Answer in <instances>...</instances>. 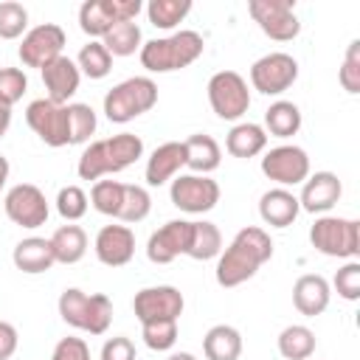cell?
<instances>
[{
    "label": "cell",
    "mask_w": 360,
    "mask_h": 360,
    "mask_svg": "<svg viewBox=\"0 0 360 360\" xmlns=\"http://www.w3.org/2000/svg\"><path fill=\"white\" fill-rule=\"evenodd\" d=\"M270 256H273L270 233L264 228H256V225L242 228L231 239V245L219 253V259H217V270H214L217 284L219 287H239V284H245L248 278L256 276V270L264 262H270Z\"/></svg>",
    "instance_id": "obj_1"
},
{
    "label": "cell",
    "mask_w": 360,
    "mask_h": 360,
    "mask_svg": "<svg viewBox=\"0 0 360 360\" xmlns=\"http://www.w3.org/2000/svg\"><path fill=\"white\" fill-rule=\"evenodd\" d=\"M143 155V141L132 132H118L104 141H93L79 158V177L82 180H101L104 174H118L132 166Z\"/></svg>",
    "instance_id": "obj_2"
},
{
    "label": "cell",
    "mask_w": 360,
    "mask_h": 360,
    "mask_svg": "<svg viewBox=\"0 0 360 360\" xmlns=\"http://www.w3.org/2000/svg\"><path fill=\"white\" fill-rule=\"evenodd\" d=\"M202 48H205L202 37L186 28V31H174L169 37L143 42L138 56L149 73H172V70H183L194 65L202 56Z\"/></svg>",
    "instance_id": "obj_3"
},
{
    "label": "cell",
    "mask_w": 360,
    "mask_h": 360,
    "mask_svg": "<svg viewBox=\"0 0 360 360\" xmlns=\"http://www.w3.org/2000/svg\"><path fill=\"white\" fill-rule=\"evenodd\" d=\"M59 315L73 329H82L87 335H104L112 321V301L104 292L87 295L79 287H68L59 295Z\"/></svg>",
    "instance_id": "obj_4"
},
{
    "label": "cell",
    "mask_w": 360,
    "mask_h": 360,
    "mask_svg": "<svg viewBox=\"0 0 360 360\" xmlns=\"http://www.w3.org/2000/svg\"><path fill=\"white\" fill-rule=\"evenodd\" d=\"M158 104V84L149 76H132L118 82L104 96V115L112 124H127Z\"/></svg>",
    "instance_id": "obj_5"
},
{
    "label": "cell",
    "mask_w": 360,
    "mask_h": 360,
    "mask_svg": "<svg viewBox=\"0 0 360 360\" xmlns=\"http://www.w3.org/2000/svg\"><path fill=\"white\" fill-rule=\"evenodd\" d=\"M309 242L318 253L332 259H357L360 253V222L346 217L321 214L309 228Z\"/></svg>",
    "instance_id": "obj_6"
},
{
    "label": "cell",
    "mask_w": 360,
    "mask_h": 360,
    "mask_svg": "<svg viewBox=\"0 0 360 360\" xmlns=\"http://www.w3.org/2000/svg\"><path fill=\"white\" fill-rule=\"evenodd\" d=\"M208 104L222 121H236L250 107V90L248 82L236 70H219L208 79Z\"/></svg>",
    "instance_id": "obj_7"
},
{
    "label": "cell",
    "mask_w": 360,
    "mask_h": 360,
    "mask_svg": "<svg viewBox=\"0 0 360 360\" xmlns=\"http://www.w3.org/2000/svg\"><path fill=\"white\" fill-rule=\"evenodd\" d=\"M248 14L262 28V34L276 42H290L301 34V20L295 17V0H250Z\"/></svg>",
    "instance_id": "obj_8"
},
{
    "label": "cell",
    "mask_w": 360,
    "mask_h": 360,
    "mask_svg": "<svg viewBox=\"0 0 360 360\" xmlns=\"http://www.w3.org/2000/svg\"><path fill=\"white\" fill-rule=\"evenodd\" d=\"M141 8V0H87L79 8V28L87 37H104L115 22L135 20Z\"/></svg>",
    "instance_id": "obj_9"
},
{
    "label": "cell",
    "mask_w": 360,
    "mask_h": 360,
    "mask_svg": "<svg viewBox=\"0 0 360 360\" xmlns=\"http://www.w3.org/2000/svg\"><path fill=\"white\" fill-rule=\"evenodd\" d=\"M295 79H298V62L284 51L264 53L250 65V84L262 96H281L295 84Z\"/></svg>",
    "instance_id": "obj_10"
},
{
    "label": "cell",
    "mask_w": 360,
    "mask_h": 360,
    "mask_svg": "<svg viewBox=\"0 0 360 360\" xmlns=\"http://www.w3.org/2000/svg\"><path fill=\"white\" fill-rule=\"evenodd\" d=\"M25 121L37 132V138L53 149L70 146L68 132V104H53L48 98H34L25 107Z\"/></svg>",
    "instance_id": "obj_11"
},
{
    "label": "cell",
    "mask_w": 360,
    "mask_h": 360,
    "mask_svg": "<svg viewBox=\"0 0 360 360\" xmlns=\"http://www.w3.org/2000/svg\"><path fill=\"white\" fill-rule=\"evenodd\" d=\"M262 174L267 180L278 183L281 188L298 186V183H304L309 177V155L295 143L273 146L262 158Z\"/></svg>",
    "instance_id": "obj_12"
},
{
    "label": "cell",
    "mask_w": 360,
    "mask_h": 360,
    "mask_svg": "<svg viewBox=\"0 0 360 360\" xmlns=\"http://www.w3.org/2000/svg\"><path fill=\"white\" fill-rule=\"evenodd\" d=\"M172 205L186 214H205L219 202V186L208 174H177L169 188Z\"/></svg>",
    "instance_id": "obj_13"
},
{
    "label": "cell",
    "mask_w": 360,
    "mask_h": 360,
    "mask_svg": "<svg viewBox=\"0 0 360 360\" xmlns=\"http://www.w3.org/2000/svg\"><path fill=\"white\" fill-rule=\"evenodd\" d=\"M3 208H6V217L20 228H39L48 222V214H51L42 188H37L34 183L11 186L3 197Z\"/></svg>",
    "instance_id": "obj_14"
},
{
    "label": "cell",
    "mask_w": 360,
    "mask_h": 360,
    "mask_svg": "<svg viewBox=\"0 0 360 360\" xmlns=\"http://www.w3.org/2000/svg\"><path fill=\"white\" fill-rule=\"evenodd\" d=\"M183 292L172 284H158V287H143L132 298V312L141 323L149 321H177L183 315Z\"/></svg>",
    "instance_id": "obj_15"
},
{
    "label": "cell",
    "mask_w": 360,
    "mask_h": 360,
    "mask_svg": "<svg viewBox=\"0 0 360 360\" xmlns=\"http://www.w3.org/2000/svg\"><path fill=\"white\" fill-rule=\"evenodd\" d=\"M68 37L62 31V25L56 22H42V25H34L31 31H25L22 42H20V62L25 68H45L48 62H53L56 56H62V48H65Z\"/></svg>",
    "instance_id": "obj_16"
},
{
    "label": "cell",
    "mask_w": 360,
    "mask_h": 360,
    "mask_svg": "<svg viewBox=\"0 0 360 360\" xmlns=\"http://www.w3.org/2000/svg\"><path fill=\"white\" fill-rule=\"evenodd\" d=\"M191 233H194L191 219H172L160 225L146 242V259L152 264H169L177 256H186L191 245Z\"/></svg>",
    "instance_id": "obj_17"
},
{
    "label": "cell",
    "mask_w": 360,
    "mask_h": 360,
    "mask_svg": "<svg viewBox=\"0 0 360 360\" xmlns=\"http://www.w3.org/2000/svg\"><path fill=\"white\" fill-rule=\"evenodd\" d=\"M96 259L107 267H124L135 256V233L129 225H104L93 242Z\"/></svg>",
    "instance_id": "obj_18"
},
{
    "label": "cell",
    "mask_w": 360,
    "mask_h": 360,
    "mask_svg": "<svg viewBox=\"0 0 360 360\" xmlns=\"http://www.w3.org/2000/svg\"><path fill=\"white\" fill-rule=\"evenodd\" d=\"M340 194H343V186H340L335 172H315L304 180L298 205L307 214H326L338 205Z\"/></svg>",
    "instance_id": "obj_19"
},
{
    "label": "cell",
    "mask_w": 360,
    "mask_h": 360,
    "mask_svg": "<svg viewBox=\"0 0 360 360\" xmlns=\"http://www.w3.org/2000/svg\"><path fill=\"white\" fill-rule=\"evenodd\" d=\"M79 82H82V73H79L76 62L65 53L42 68V84L48 90V101H53V104H70L73 93L79 90Z\"/></svg>",
    "instance_id": "obj_20"
},
{
    "label": "cell",
    "mask_w": 360,
    "mask_h": 360,
    "mask_svg": "<svg viewBox=\"0 0 360 360\" xmlns=\"http://www.w3.org/2000/svg\"><path fill=\"white\" fill-rule=\"evenodd\" d=\"M186 166V149H183V141H166L160 143L149 158H146V186L158 188L169 180L177 177V172Z\"/></svg>",
    "instance_id": "obj_21"
},
{
    "label": "cell",
    "mask_w": 360,
    "mask_h": 360,
    "mask_svg": "<svg viewBox=\"0 0 360 360\" xmlns=\"http://www.w3.org/2000/svg\"><path fill=\"white\" fill-rule=\"evenodd\" d=\"M329 298H332V290H329V281L318 273H304L295 278L292 284V304L301 315L307 318H315L321 315L326 307H329Z\"/></svg>",
    "instance_id": "obj_22"
},
{
    "label": "cell",
    "mask_w": 360,
    "mask_h": 360,
    "mask_svg": "<svg viewBox=\"0 0 360 360\" xmlns=\"http://www.w3.org/2000/svg\"><path fill=\"white\" fill-rule=\"evenodd\" d=\"M301 214V205H298V197L281 186L270 188L262 194L259 200V217L264 225L270 228H287L295 222V217Z\"/></svg>",
    "instance_id": "obj_23"
},
{
    "label": "cell",
    "mask_w": 360,
    "mask_h": 360,
    "mask_svg": "<svg viewBox=\"0 0 360 360\" xmlns=\"http://www.w3.org/2000/svg\"><path fill=\"white\" fill-rule=\"evenodd\" d=\"M11 262L17 270L28 273V276H37V273H45L56 264L53 259V250H51V242L42 239V236H28V239H20L11 250Z\"/></svg>",
    "instance_id": "obj_24"
},
{
    "label": "cell",
    "mask_w": 360,
    "mask_h": 360,
    "mask_svg": "<svg viewBox=\"0 0 360 360\" xmlns=\"http://www.w3.org/2000/svg\"><path fill=\"white\" fill-rule=\"evenodd\" d=\"M183 149H186V166L191 169V174H211L219 169L222 163V149L219 143L205 135V132H197V135H188L183 141Z\"/></svg>",
    "instance_id": "obj_25"
},
{
    "label": "cell",
    "mask_w": 360,
    "mask_h": 360,
    "mask_svg": "<svg viewBox=\"0 0 360 360\" xmlns=\"http://www.w3.org/2000/svg\"><path fill=\"white\" fill-rule=\"evenodd\" d=\"M264 146H267V132H264L262 124H253V121L233 124L231 132H228V138H225V149H228V155L242 158V160L262 155Z\"/></svg>",
    "instance_id": "obj_26"
},
{
    "label": "cell",
    "mask_w": 360,
    "mask_h": 360,
    "mask_svg": "<svg viewBox=\"0 0 360 360\" xmlns=\"http://www.w3.org/2000/svg\"><path fill=\"white\" fill-rule=\"evenodd\" d=\"M51 250L59 264H76L87 253V233L79 225H62L51 233Z\"/></svg>",
    "instance_id": "obj_27"
},
{
    "label": "cell",
    "mask_w": 360,
    "mask_h": 360,
    "mask_svg": "<svg viewBox=\"0 0 360 360\" xmlns=\"http://www.w3.org/2000/svg\"><path fill=\"white\" fill-rule=\"evenodd\" d=\"M202 354L208 360H239L242 354V335L228 323H217L202 338Z\"/></svg>",
    "instance_id": "obj_28"
},
{
    "label": "cell",
    "mask_w": 360,
    "mask_h": 360,
    "mask_svg": "<svg viewBox=\"0 0 360 360\" xmlns=\"http://www.w3.org/2000/svg\"><path fill=\"white\" fill-rule=\"evenodd\" d=\"M298 129H301V110H298V104L278 98V101H273L264 110V132L267 135L284 141V138L298 135Z\"/></svg>",
    "instance_id": "obj_29"
},
{
    "label": "cell",
    "mask_w": 360,
    "mask_h": 360,
    "mask_svg": "<svg viewBox=\"0 0 360 360\" xmlns=\"http://www.w3.org/2000/svg\"><path fill=\"white\" fill-rule=\"evenodd\" d=\"M315 352V332L304 323L284 326L278 335V354L284 360H309Z\"/></svg>",
    "instance_id": "obj_30"
},
{
    "label": "cell",
    "mask_w": 360,
    "mask_h": 360,
    "mask_svg": "<svg viewBox=\"0 0 360 360\" xmlns=\"http://www.w3.org/2000/svg\"><path fill=\"white\" fill-rule=\"evenodd\" d=\"M101 45L110 51V56H132V53L141 51V45H143L141 25H138L135 20L115 22V25L101 37Z\"/></svg>",
    "instance_id": "obj_31"
},
{
    "label": "cell",
    "mask_w": 360,
    "mask_h": 360,
    "mask_svg": "<svg viewBox=\"0 0 360 360\" xmlns=\"http://www.w3.org/2000/svg\"><path fill=\"white\" fill-rule=\"evenodd\" d=\"M191 11V0H149L146 3V17L155 28L160 31H172L174 25H180Z\"/></svg>",
    "instance_id": "obj_32"
},
{
    "label": "cell",
    "mask_w": 360,
    "mask_h": 360,
    "mask_svg": "<svg viewBox=\"0 0 360 360\" xmlns=\"http://www.w3.org/2000/svg\"><path fill=\"white\" fill-rule=\"evenodd\" d=\"M222 253V233L214 222H194V233H191V245H188V253L194 262H208L214 256Z\"/></svg>",
    "instance_id": "obj_33"
},
{
    "label": "cell",
    "mask_w": 360,
    "mask_h": 360,
    "mask_svg": "<svg viewBox=\"0 0 360 360\" xmlns=\"http://www.w3.org/2000/svg\"><path fill=\"white\" fill-rule=\"evenodd\" d=\"M76 68L87 79H104L112 70V56L98 39H90L87 45H82V51L76 56Z\"/></svg>",
    "instance_id": "obj_34"
},
{
    "label": "cell",
    "mask_w": 360,
    "mask_h": 360,
    "mask_svg": "<svg viewBox=\"0 0 360 360\" xmlns=\"http://www.w3.org/2000/svg\"><path fill=\"white\" fill-rule=\"evenodd\" d=\"M96 112L90 104H82V101H73L68 104V132H70V146L76 143H87L90 135H96Z\"/></svg>",
    "instance_id": "obj_35"
},
{
    "label": "cell",
    "mask_w": 360,
    "mask_h": 360,
    "mask_svg": "<svg viewBox=\"0 0 360 360\" xmlns=\"http://www.w3.org/2000/svg\"><path fill=\"white\" fill-rule=\"evenodd\" d=\"M124 200V183L118 180H96L90 188V205L104 217H118Z\"/></svg>",
    "instance_id": "obj_36"
},
{
    "label": "cell",
    "mask_w": 360,
    "mask_h": 360,
    "mask_svg": "<svg viewBox=\"0 0 360 360\" xmlns=\"http://www.w3.org/2000/svg\"><path fill=\"white\" fill-rule=\"evenodd\" d=\"M152 211V197L143 186H129L124 183V200H121V208H118V217L121 222H141L146 219Z\"/></svg>",
    "instance_id": "obj_37"
},
{
    "label": "cell",
    "mask_w": 360,
    "mask_h": 360,
    "mask_svg": "<svg viewBox=\"0 0 360 360\" xmlns=\"http://www.w3.org/2000/svg\"><path fill=\"white\" fill-rule=\"evenodd\" d=\"M28 28V8L22 3H0V39H20Z\"/></svg>",
    "instance_id": "obj_38"
},
{
    "label": "cell",
    "mask_w": 360,
    "mask_h": 360,
    "mask_svg": "<svg viewBox=\"0 0 360 360\" xmlns=\"http://www.w3.org/2000/svg\"><path fill=\"white\" fill-rule=\"evenodd\" d=\"M141 338L152 352H169L177 343V321H149L141 323Z\"/></svg>",
    "instance_id": "obj_39"
},
{
    "label": "cell",
    "mask_w": 360,
    "mask_h": 360,
    "mask_svg": "<svg viewBox=\"0 0 360 360\" xmlns=\"http://www.w3.org/2000/svg\"><path fill=\"white\" fill-rule=\"evenodd\" d=\"M87 205H90V197H87L79 186H65V188H59V194H56V211H59V217L68 219V222L82 219V217L87 214Z\"/></svg>",
    "instance_id": "obj_40"
},
{
    "label": "cell",
    "mask_w": 360,
    "mask_h": 360,
    "mask_svg": "<svg viewBox=\"0 0 360 360\" xmlns=\"http://www.w3.org/2000/svg\"><path fill=\"white\" fill-rule=\"evenodd\" d=\"M28 90V76L20 68H0V104L14 107Z\"/></svg>",
    "instance_id": "obj_41"
},
{
    "label": "cell",
    "mask_w": 360,
    "mask_h": 360,
    "mask_svg": "<svg viewBox=\"0 0 360 360\" xmlns=\"http://www.w3.org/2000/svg\"><path fill=\"white\" fill-rule=\"evenodd\" d=\"M338 79H340V87L352 96L360 93V39H352L349 48H346V56H343V65L338 70Z\"/></svg>",
    "instance_id": "obj_42"
},
{
    "label": "cell",
    "mask_w": 360,
    "mask_h": 360,
    "mask_svg": "<svg viewBox=\"0 0 360 360\" xmlns=\"http://www.w3.org/2000/svg\"><path fill=\"white\" fill-rule=\"evenodd\" d=\"M335 290L340 298L346 301H357L360 298V262L349 259L338 273H335Z\"/></svg>",
    "instance_id": "obj_43"
},
{
    "label": "cell",
    "mask_w": 360,
    "mask_h": 360,
    "mask_svg": "<svg viewBox=\"0 0 360 360\" xmlns=\"http://www.w3.org/2000/svg\"><path fill=\"white\" fill-rule=\"evenodd\" d=\"M51 360H90V346L84 343V338H62L53 346Z\"/></svg>",
    "instance_id": "obj_44"
},
{
    "label": "cell",
    "mask_w": 360,
    "mask_h": 360,
    "mask_svg": "<svg viewBox=\"0 0 360 360\" xmlns=\"http://www.w3.org/2000/svg\"><path fill=\"white\" fill-rule=\"evenodd\" d=\"M138 352H135V343L124 335L118 338H110L104 346H101V360H135Z\"/></svg>",
    "instance_id": "obj_45"
},
{
    "label": "cell",
    "mask_w": 360,
    "mask_h": 360,
    "mask_svg": "<svg viewBox=\"0 0 360 360\" xmlns=\"http://www.w3.org/2000/svg\"><path fill=\"white\" fill-rule=\"evenodd\" d=\"M17 343H20L17 329L11 323L0 321V360H11V354L17 352Z\"/></svg>",
    "instance_id": "obj_46"
},
{
    "label": "cell",
    "mask_w": 360,
    "mask_h": 360,
    "mask_svg": "<svg viewBox=\"0 0 360 360\" xmlns=\"http://www.w3.org/2000/svg\"><path fill=\"white\" fill-rule=\"evenodd\" d=\"M8 127H11V107L0 104V138L8 132Z\"/></svg>",
    "instance_id": "obj_47"
},
{
    "label": "cell",
    "mask_w": 360,
    "mask_h": 360,
    "mask_svg": "<svg viewBox=\"0 0 360 360\" xmlns=\"http://www.w3.org/2000/svg\"><path fill=\"white\" fill-rule=\"evenodd\" d=\"M8 172H11V166H8V158H6V155H0V191L6 188V180H8Z\"/></svg>",
    "instance_id": "obj_48"
},
{
    "label": "cell",
    "mask_w": 360,
    "mask_h": 360,
    "mask_svg": "<svg viewBox=\"0 0 360 360\" xmlns=\"http://www.w3.org/2000/svg\"><path fill=\"white\" fill-rule=\"evenodd\" d=\"M166 360H197L191 352H174V354H169Z\"/></svg>",
    "instance_id": "obj_49"
}]
</instances>
